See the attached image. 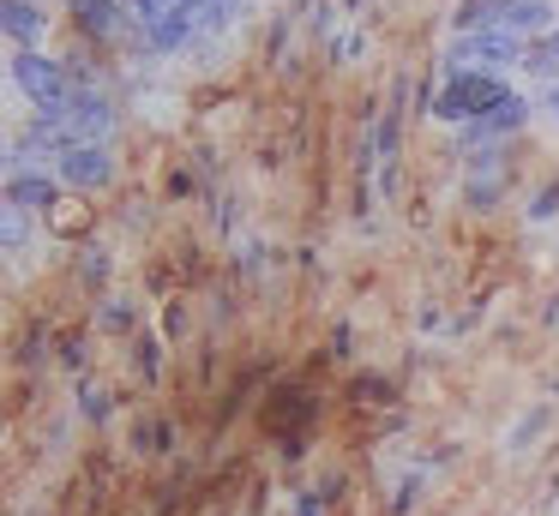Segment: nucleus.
Segmentation results:
<instances>
[{"instance_id":"nucleus-1","label":"nucleus","mask_w":559,"mask_h":516,"mask_svg":"<svg viewBox=\"0 0 559 516\" xmlns=\"http://www.w3.org/2000/svg\"><path fill=\"white\" fill-rule=\"evenodd\" d=\"M13 84L43 108V115H61V108L79 96V84H85V79H79L67 60H49V55H37V48H19V55H13Z\"/></svg>"},{"instance_id":"nucleus-2","label":"nucleus","mask_w":559,"mask_h":516,"mask_svg":"<svg viewBox=\"0 0 559 516\" xmlns=\"http://www.w3.org/2000/svg\"><path fill=\"white\" fill-rule=\"evenodd\" d=\"M506 96H511V91L493 79V72H451L445 91L433 96V115L445 120V127H469V120L493 115Z\"/></svg>"},{"instance_id":"nucleus-3","label":"nucleus","mask_w":559,"mask_h":516,"mask_svg":"<svg viewBox=\"0 0 559 516\" xmlns=\"http://www.w3.org/2000/svg\"><path fill=\"white\" fill-rule=\"evenodd\" d=\"M523 55H530V36L518 31H463L457 43H451V67L457 72H481V67H523Z\"/></svg>"},{"instance_id":"nucleus-4","label":"nucleus","mask_w":559,"mask_h":516,"mask_svg":"<svg viewBox=\"0 0 559 516\" xmlns=\"http://www.w3.org/2000/svg\"><path fill=\"white\" fill-rule=\"evenodd\" d=\"M61 127L73 132L79 144H103L115 132V108H109V96H97L91 84H79V96L61 108Z\"/></svg>"},{"instance_id":"nucleus-5","label":"nucleus","mask_w":559,"mask_h":516,"mask_svg":"<svg viewBox=\"0 0 559 516\" xmlns=\"http://www.w3.org/2000/svg\"><path fill=\"white\" fill-rule=\"evenodd\" d=\"M55 168H61V180L67 187H109L115 180V163H109V151L103 144H67L61 156H55Z\"/></svg>"},{"instance_id":"nucleus-6","label":"nucleus","mask_w":559,"mask_h":516,"mask_svg":"<svg viewBox=\"0 0 559 516\" xmlns=\"http://www.w3.org/2000/svg\"><path fill=\"white\" fill-rule=\"evenodd\" d=\"M0 24H7V36H13L19 48H37L43 36H49V19H43L37 0H7V7H0Z\"/></svg>"},{"instance_id":"nucleus-7","label":"nucleus","mask_w":559,"mask_h":516,"mask_svg":"<svg viewBox=\"0 0 559 516\" xmlns=\"http://www.w3.org/2000/svg\"><path fill=\"white\" fill-rule=\"evenodd\" d=\"M523 120H530V103H523V96H506V103L493 108V115H481V120H469V139H499V132H518Z\"/></svg>"},{"instance_id":"nucleus-8","label":"nucleus","mask_w":559,"mask_h":516,"mask_svg":"<svg viewBox=\"0 0 559 516\" xmlns=\"http://www.w3.org/2000/svg\"><path fill=\"white\" fill-rule=\"evenodd\" d=\"M554 19H559V12L547 7V0H518V7H511L506 19H499V31H518V36H547V31H554Z\"/></svg>"},{"instance_id":"nucleus-9","label":"nucleus","mask_w":559,"mask_h":516,"mask_svg":"<svg viewBox=\"0 0 559 516\" xmlns=\"http://www.w3.org/2000/svg\"><path fill=\"white\" fill-rule=\"evenodd\" d=\"M67 7L79 12V24H85L97 43H109V36H121V7L115 0H67Z\"/></svg>"},{"instance_id":"nucleus-10","label":"nucleus","mask_w":559,"mask_h":516,"mask_svg":"<svg viewBox=\"0 0 559 516\" xmlns=\"http://www.w3.org/2000/svg\"><path fill=\"white\" fill-rule=\"evenodd\" d=\"M55 199V180H43V175H25V168L13 163V180H7V204H13V211H25V204H49Z\"/></svg>"},{"instance_id":"nucleus-11","label":"nucleus","mask_w":559,"mask_h":516,"mask_svg":"<svg viewBox=\"0 0 559 516\" xmlns=\"http://www.w3.org/2000/svg\"><path fill=\"white\" fill-rule=\"evenodd\" d=\"M511 7H518V0H463V7H457V31H493Z\"/></svg>"},{"instance_id":"nucleus-12","label":"nucleus","mask_w":559,"mask_h":516,"mask_svg":"<svg viewBox=\"0 0 559 516\" xmlns=\"http://www.w3.org/2000/svg\"><path fill=\"white\" fill-rule=\"evenodd\" d=\"M523 67H530L535 79H547V84L559 79V24H554L547 36H535V43H530V55H523Z\"/></svg>"},{"instance_id":"nucleus-13","label":"nucleus","mask_w":559,"mask_h":516,"mask_svg":"<svg viewBox=\"0 0 559 516\" xmlns=\"http://www.w3.org/2000/svg\"><path fill=\"white\" fill-rule=\"evenodd\" d=\"M542 108H547V115L559 120V79H554V91H547V103H542Z\"/></svg>"}]
</instances>
